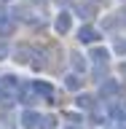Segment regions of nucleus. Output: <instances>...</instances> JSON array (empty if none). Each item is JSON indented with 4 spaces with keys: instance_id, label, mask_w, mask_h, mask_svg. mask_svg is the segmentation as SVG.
<instances>
[{
    "instance_id": "obj_5",
    "label": "nucleus",
    "mask_w": 126,
    "mask_h": 129,
    "mask_svg": "<svg viewBox=\"0 0 126 129\" xmlns=\"http://www.w3.org/2000/svg\"><path fill=\"white\" fill-rule=\"evenodd\" d=\"M91 59H94V62H107V51H102V48H94V51H91Z\"/></svg>"
},
{
    "instance_id": "obj_2",
    "label": "nucleus",
    "mask_w": 126,
    "mask_h": 129,
    "mask_svg": "<svg viewBox=\"0 0 126 129\" xmlns=\"http://www.w3.org/2000/svg\"><path fill=\"white\" fill-rule=\"evenodd\" d=\"M54 30L59 32V35L70 32V14H67V11H62V14L56 16V22H54Z\"/></svg>"
},
{
    "instance_id": "obj_4",
    "label": "nucleus",
    "mask_w": 126,
    "mask_h": 129,
    "mask_svg": "<svg viewBox=\"0 0 126 129\" xmlns=\"http://www.w3.org/2000/svg\"><path fill=\"white\" fill-rule=\"evenodd\" d=\"M11 30H14V24L8 22L6 16H0V35H8V32H11Z\"/></svg>"
},
{
    "instance_id": "obj_3",
    "label": "nucleus",
    "mask_w": 126,
    "mask_h": 129,
    "mask_svg": "<svg viewBox=\"0 0 126 129\" xmlns=\"http://www.w3.org/2000/svg\"><path fill=\"white\" fill-rule=\"evenodd\" d=\"M64 86H67V89H72V91H78V89L83 86V81H80V75H78V73H70V75L64 78Z\"/></svg>"
},
{
    "instance_id": "obj_7",
    "label": "nucleus",
    "mask_w": 126,
    "mask_h": 129,
    "mask_svg": "<svg viewBox=\"0 0 126 129\" xmlns=\"http://www.w3.org/2000/svg\"><path fill=\"white\" fill-rule=\"evenodd\" d=\"M115 48H118L121 54H126V43H123V40H121V43H118V46H115Z\"/></svg>"
},
{
    "instance_id": "obj_1",
    "label": "nucleus",
    "mask_w": 126,
    "mask_h": 129,
    "mask_svg": "<svg viewBox=\"0 0 126 129\" xmlns=\"http://www.w3.org/2000/svg\"><path fill=\"white\" fill-rule=\"evenodd\" d=\"M78 40L80 43H97V40H99V32H97L94 27H80L78 30Z\"/></svg>"
},
{
    "instance_id": "obj_6",
    "label": "nucleus",
    "mask_w": 126,
    "mask_h": 129,
    "mask_svg": "<svg viewBox=\"0 0 126 129\" xmlns=\"http://www.w3.org/2000/svg\"><path fill=\"white\" fill-rule=\"evenodd\" d=\"M72 59H75V67H78V70H80V67H86V62H80L78 54H72Z\"/></svg>"
}]
</instances>
